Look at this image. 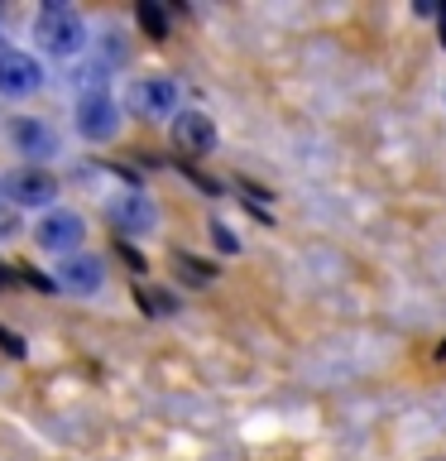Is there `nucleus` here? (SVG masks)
Returning a JSON list of instances; mask_svg holds the SVG:
<instances>
[{
    "instance_id": "7ed1b4c3",
    "label": "nucleus",
    "mask_w": 446,
    "mask_h": 461,
    "mask_svg": "<svg viewBox=\"0 0 446 461\" xmlns=\"http://www.w3.org/2000/svg\"><path fill=\"white\" fill-rule=\"evenodd\" d=\"M43 86V63L24 49H10L0 43V96L20 101V96H34Z\"/></svg>"
},
{
    "instance_id": "0eeeda50",
    "label": "nucleus",
    "mask_w": 446,
    "mask_h": 461,
    "mask_svg": "<svg viewBox=\"0 0 446 461\" xmlns=\"http://www.w3.org/2000/svg\"><path fill=\"white\" fill-rule=\"evenodd\" d=\"M129 96H135V111L149 115V121L178 115V82H173V77H139Z\"/></svg>"
},
{
    "instance_id": "4468645a",
    "label": "nucleus",
    "mask_w": 446,
    "mask_h": 461,
    "mask_svg": "<svg viewBox=\"0 0 446 461\" xmlns=\"http://www.w3.org/2000/svg\"><path fill=\"white\" fill-rule=\"evenodd\" d=\"M442 43H446V10H442Z\"/></svg>"
},
{
    "instance_id": "9b49d317",
    "label": "nucleus",
    "mask_w": 446,
    "mask_h": 461,
    "mask_svg": "<svg viewBox=\"0 0 446 461\" xmlns=\"http://www.w3.org/2000/svg\"><path fill=\"white\" fill-rule=\"evenodd\" d=\"M135 20H139V29H144L149 39H168V14L158 10L154 0H139V5H135Z\"/></svg>"
},
{
    "instance_id": "ddd939ff",
    "label": "nucleus",
    "mask_w": 446,
    "mask_h": 461,
    "mask_svg": "<svg viewBox=\"0 0 446 461\" xmlns=\"http://www.w3.org/2000/svg\"><path fill=\"white\" fill-rule=\"evenodd\" d=\"M211 240H216V245H221V250H240V245H236V236H230V230H226L221 221H216V226H211Z\"/></svg>"
},
{
    "instance_id": "1a4fd4ad",
    "label": "nucleus",
    "mask_w": 446,
    "mask_h": 461,
    "mask_svg": "<svg viewBox=\"0 0 446 461\" xmlns=\"http://www.w3.org/2000/svg\"><path fill=\"white\" fill-rule=\"evenodd\" d=\"M154 221H158V212L144 193H125L111 202V226L120 236H144V230H154Z\"/></svg>"
},
{
    "instance_id": "423d86ee",
    "label": "nucleus",
    "mask_w": 446,
    "mask_h": 461,
    "mask_svg": "<svg viewBox=\"0 0 446 461\" xmlns=\"http://www.w3.org/2000/svg\"><path fill=\"white\" fill-rule=\"evenodd\" d=\"M5 197L14 207H49L58 197V183H53L49 168H14L5 178Z\"/></svg>"
},
{
    "instance_id": "f8f14e48",
    "label": "nucleus",
    "mask_w": 446,
    "mask_h": 461,
    "mask_svg": "<svg viewBox=\"0 0 446 461\" xmlns=\"http://www.w3.org/2000/svg\"><path fill=\"white\" fill-rule=\"evenodd\" d=\"M139 298L149 303V312H173V298H168V294H154V288H139Z\"/></svg>"
},
{
    "instance_id": "f03ea898",
    "label": "nucleus",
    "mask_w": 446,
    "mask_h": 461,
    "mask_svg": "<svg viewBox=\"0 0 446 461\" xmlns=\"http://www.w3.org/2000/svg\"><path fill=\"white\" fill-rule=\"evenodd\" d=\"M77 130H82V140H111L115 130H120V106H115V96L106 92V86H86L82 101H77Z\"/></svg>"
},
{
    "instance_id": "6e6552de",
    "label": "nucleus",
    "mask_w": 446,
    "mask_h": 461,
    "mask_svg": "<svg viewBox=\"0 0 446 461\" xmlns=\"http://www.w3.org/2000/svg\"><path fill=\"white\" fill-rule=\"evenodd\" d=\"M173 144H178L183 154H211V149H216V125H211V115L178 111V115H173Z\"/></svg>"
},
{
    "instance_id": "9d476101",
    "label": "nucleus",
    "mask_w": 446,
    "mask_h": 461,
    "mask_svg": "<svg viewBox=\"0 0 446 461\" xmlns=\"http://www.w3.org/2000/svg\"><path fill=\"white\" fill-rule=\"evenodd\" d=\"M58 284H63L67 294H96V288L106 284V265H101L96 255H67L63 265H58Z\"/></svg>"
},
{
    "instance_id": "f257e3e1",
    "label": "nucleus",
    "mask_w": 446,
    "mask_h": 461,
    "mask_svg": "<svg viewBox=\"0 0 446 461\" xmlns=\"http://www.w3.org/2000/svg\"><path fill=\"white\" fill-rule=\"evenodd\" d=\"M34 39L49 58H72L86 49V24L72 5H43L34 14Z\"/></svg>"
},
{
    "instance_id": "39448f33",
    "label": "nucleus",
    "mask_w": 446,
    "mask_h": 461,
    "mask_svg": "<svg viewBox=\"0 0 446 461\" xmlns=\"http://www.w3.org/2000/svg\"><path fill=\"white\" fill-rule=\"evenodd\" d=\"M86 236V221L77 212H49L43 221L34 226V240H39V250H49V255H67V250H77Z\"/></svg>"
},
{
    "instance_id": "20e7f679",
    "label": "nucleus",
    "mask_w": 446,
    "mask_h": 461,
    "mask_svg": "<svg viewBox=\"0 0 446 461\" xmlns=\"http://www.w3.org/2000/svg\"><path fill=\"white\" fill-rule=\"evenodd\" d=\"M5 135H10V144L20 149L29 164H49V158L58 154V135L49 130V121H39V115H14V121L5 125Z\"/></svg>"
}]
</instances>
